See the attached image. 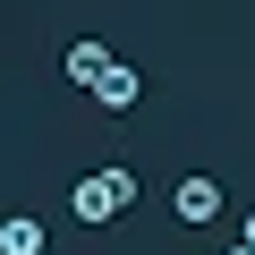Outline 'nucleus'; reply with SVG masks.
Instances as JSON below:
<instances>
[{
    "label": "nucleus",
    "mask_w": 255,
    "mask_h": 255,
    "mask_svg": "<svg viewBox=\"0 0 255 255\" xmlns=\"http://www.w3.org/2000/svg\"><path fill=\"white\" fill-rule=\"evenodd\" d=\"M0 255H43V221L34 213H9V221H0Z\"/></svg>",
    "instance_id": "39448f33"
},
{
    "label": "nucleus",
    "mask_w": 255,
    "mask_h": 255,
    "mask_svg": "<svg viewBox=\"0 0 255 255\" xmlns=\"http://www.w3.org/2000/svg\"><path fill=\"white\" fill-rule=\"evenodd\" d=\"M111 68H119V60H111V51H102L94 34H85V43H68V85H85V94H94V85H102Z\"/></svg>",
    "instance_id": "7ed1b4c3"
},
{
    "label": "nucleus",
    "mask_w": 255,
    "mask_h": 255,
    "mask_svg": "<svg viewBox=\"0 0 255 255\" xmlns=\"http://www.w3.org/2000/svg\"><path fill=\"white\" fill-rule=\"evenodd\" d=\"M170 213H179L187 230H204V221H221V179H204V170H187V179L170 187Z\"/></svg>",
    "instance_id": "f03ea898"
},
{
    "label": "nucleus",
    "mask_w": 255,
    "mask_h": 255,
    "mask_svg": "<svg viewBox=\"0 0 255 255\" xmlns=\"http://www.w3.org/2000/svg\"><path fill=\"white\" fill-rule=\"evenodd\" d=\"M128 204H136V170H119V162H111V170H85V179L68 187V213H77L85 230H102V221H119Z\"/></svg>",
    "instance_id": "f257e3e1"
},
{
    "label": "nucleus",
    "mask_w": 255,
    "mask_h": 255,
    "mask_svg": "<svg viewBox=\"0 0 255 255\" xmlns=\"http://www.w3.org/2000/svg\"><path fill=\"white\" fill-rule=\"evenodd\" d=\"M221 255H247V247H221Z\"/></svg>",
    "instance_id": "0eeeda50"
},
{
    "label": "nucleus",
    "mask_w": 255,
    "mask_h": 255,
    "mask_svg": "<svg viewBox=\"0 0 255 255\" xmlns=\"http://www.w3.org/2000/svg\"><path fill=\"white\" fill-rule=\"evenodd\" d=\"M238 247H247V255H255V213H247V221H238Z\"/></svg>",
    "instance_id": "423d86ee"
},
{
    "label": "nucleus",
    "mask_w": 255,
    "mask_h": 255,
    "mask_svg": "<svg viewBox=\"0 0 255 255\" xmlns=\"http://www.w3.org/2000/svg\"><path fill=\"white\" fill-rule=\"evenodd\" d=\"M136 94H145V77H136V68H111V77L94 85V102H102V111H136Z\"/></svg>",
    "instance_id": "20e7f679"
}]
</instances>
